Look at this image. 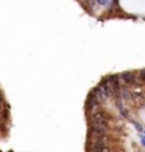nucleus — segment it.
I'll return each instance as SVG.
<instances>
[{
	"instance_id": "7",
	"label": "nucleus",
	"mask_w": 145,
	"mask_h": 152,
	"mask_svg": "<svg viewBox=\"0 0 145 152\" xmlns=\"http://www.w3.org/2000/svg\"><path fill=\"white\" fill-rule=\"evenodd\" d=\"M85 1H89V0H85Z\"/></svg>"
},
{
	"instance_id": "1",
	"label": "nucleus",
	"mask_w": 145,
	"mask_h": 152,
	"mask_svg": "<svg viewBox=\"0 0 145 152\" xmlns=\"http://www.w3.org/2000/svg\"><path fill=\"white\" fill-rule=\"evenodd\" d=\"M120 77V80H123L125 85H128V86H135V85H140V82H138V77H137V73L135 72H123L121 75H118Z\"/></svg>"
},
{
	"instance_id": "6",
	"label": "nucleus",
	"mask_w": 145,
	"mask_h": 152,
	"mask_svg": "<svg viewBox=\"0 0 145 152\" xmlns=\"http://www.w3.org/2000/svg\"><path fill=\"white\" fill-rule=\"evenodd\" d=\"M141 141H142V144H144V145H145V138H142V140H141Z\"/></svg>"
},
{
	"instance_id": "4",
	"label": "nucleus",
	"mask_w": 145,
	"mask_h": 152,
	"mask_svg": "<svg viewBox=\"0 0 145 152\" xmlns=\"http://www.w3.org/2000/svg\"><path fill=\"white\" fill-rule=\"evenodd\" d=\"M89 94H90V96H93V97L96 99V100H99L100 103H103V102H104V100L107 99V97H106V94H104V92L102 90V87H100V86L93 87V89H92V92L89 93Z\"/></svg>"
},
{
	"instance_id": "3",
	"label": "nucleus",
	"mask_w": 145,
	"mask_h": 152,
	"mask_svg": "<svg viewBox=\"0 0 145 152\" xmlns=\"http://www.w3.org/2000/svg\"><path fill=\"white\" fill-rule=\"evenodd\" d=\"M106 80H107V83L110 85V87L113 89L114 92H116V94L118 96V92H120V89H121V83H120V77H118V75H108L104 77Z\"/></svg>"
},
{
	"instance_id": "2",
	"label": "nucleus",
	"mask_w": 145,
	"mask_h": 152,
	"mask_svg": "<svg viewBox=\"0 0 145 152\" xmlns=\"http://www.w3.org/2000/svg\"><path fill=\"white\" fill-rule=\"evenodd\" d=\"M102 109V103L99 102V100H96V99L93 97V96H87V100L85 102V111H86L87 114H92L93 111H97V110Z\"/></svg>"
},
{
	"instance_id": "5",
	"label": "nucleus",
	"mask_w": 145,
	"mask_h": 152,
	"mask_svg": "<svg viewBox=\"0 0 145 152\" xmlns=\"http://www.w3.org/2000/svg\"><path fill=\"white\" fill-rule=\"evenodd\" d=\"M138 82H140V85L141 83H145V69H142V71L138 72Z\"/></svg>"
}]
</instances>
